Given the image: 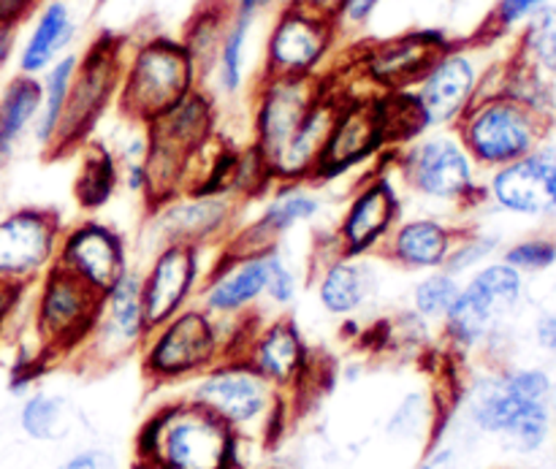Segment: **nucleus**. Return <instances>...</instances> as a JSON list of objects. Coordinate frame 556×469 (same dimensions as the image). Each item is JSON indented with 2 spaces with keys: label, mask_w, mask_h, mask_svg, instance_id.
Returning <instances> with one entry per match:
<instances>
[{
  "label": "nucleus",
  "mask_w": 556,
  "mask_h": 469,
  "mask_svg": "<svg viewBox=\"0 0 556 469\" xmlns=\"http://www.w3.org/2000/svg\"><path fill=\"white\" fill-rule=\"evenodd\" d=\"M407 204L434 215H465L476 210L483 193L481 166L472 161L454 128L418 134L386 152Z\"/></svg>",
  "instance_id": "obj_1"
},
{
  "label": "nucleus",
  "mask_w": 556,
  "mask_h": 469,
  "mask_svg": "<svg viewBox=\"0 0 556 469\" xmlns=\"http://www.w3.org/2000/svg\"><path fill=\"white\" fill-rule=\"evenodd\" d=\"M242 448L233 429L182 394L141 421L134 469H242Z\"/></svg>",
  "instance_id": "obj_2"
},
{
  "label": "nucleus",
  "mask_w": 556,
  "mask_h": 469,
  "mask_svg": "<svg viewBox=\"0 0 556 469\" xmlns=\"http://www.w3.org/2000/svg\"><path fill=\"white\" fill-rule=\"evenodd\" d=\"M258 313L239 320H217L199 304L152 326L139 351L141 372L152 385H182L212 364L239 356Z\"/></svg>",
  "instance_id": "obj_3"
},
{
  "label": "nucleus",
  "mask_w": 556,
  "mask_h": 469,
  "mask_svg": "<svg viewBox=\"0 0 556 469\" xmlns=\"http://www.w3.org/2000/svg\"><path fill=\"white\" fill-rule=\"evenodd\" d=\"M185 385V396L220 418L242 443L271 445L286 427L288 396L244 358H223Z\"/></svg>",
  "instance_id": "obj_4"
},
{
  "label": "nucleus",
  "mask_w": 556,
  "mask_h": 469,
  "mask_svg": "<svg viewBox=\"0 0 556 469\" xmlns=\"http://www.w3.org/2000/svg\"><path fill=\"white\" fill-rule=\"evenodd\" d=\"M201 87L199 65L179 36L155 33L125 52L117 112L130 125H147Z\"/></svg>",
  "instance_id": "obj_5"
},
{
  "label": "nucleus",
  "mask_w": 556,
  "mask_h": 469,
  "mask_svg": "<svg viewBox=\"0 0 556 469\" xmlns=\"http://www.w3.org/2000/svg\"><path fill=\"white\" fill-rule=\"evenodd\" d=\"M548 396L552 380L543 369H510L472 385L467 416L483 434L510 440L519 451H535L548 434Z\"/></svg>",
  "instance_id": "obj_6"
},
{
  "label": "nucleus",
  "mask_w": 556,
  "mask_h": 469,
  "mask_svg": "<svg viewBox=\"0 0 556 469\" xmlns=\"http://www.w3.org/2000/svg\"><path fill=\"white\" fill-rule=\"evenodd\" d=\"M125 52H128V38L109 30L98 33L81 49L74 81H71L63 123H60L58 141H54V150L49 161L74 155L85 141L92 139L101 119L117 103Z\"/></svg>",
  "instance_id": "obj_7"
},
{
  "label": "nucleus",
  "mask_w": 556,
  "mask_h": 469,
  "mask_svg": "<svg viewBox=\"0 0 556 469\" xmlns=\"http://www.w3.org/2000/svg\"><path fill=\"white\" fill-rule=\"evenodd\" d=\"M454 130L481 172H494L543 144L546 117L508 92H481Z\"/></svg>",
  "instance_id": "obj_8"
},
{
  "label": "nucleus",
  "mask_w": 556,
  "mask_h": 469,
  "mask_svg": "<svg viewBox=\"0 0 556 469\" xmlns=\"http://www.w3.org/2000/svg\"><path fill=\"white\" fill-rule=\"evenodd\" d=\"M478 49H481V41L476 38L472 41L454 38L427 65L416 85L402 90L418 134L454 128L470 103L481 96L489 68H483L478 60Z\"/></svg>",
  "instance_id": "obj_9"
},
{
  "label": "nucleus",
  "mask_w": 556,
  "mask_h": 469,
  "mask_svg": "<svg viewBox=\"0 0 556 469\" xmlns=\"http://www.w3.org/2000/svg\"><path fill=\"white\" fill-rule=\"evenodd\" d=\"M342 36L334 16L320 14L302 3H282L275 9L261 54L258 76L282 79H320L334 58Z\"/></svg>",
  "instance_id": "obj_10"
},
{
  "label": "nucleus",
  "mask_w": 556,
  "mask_h": 469,
  "mask_svg": "<svg viewBox=\"0 0 556 469\" xmlns=\"http://www.w3.org/2000/svg\"><path fill=\"white\" fill-rule=\"evenodd\" d=\"M525 275L505 261H489L462 280L454 307L443 318V334L451 347L467 353L489 342L497 326L519 307Z\"/></svg>",
  "instance_id": "obj_11"
},
{
  "label": "nucleus",
  "mask_w": 556,
  "mask_h": 469,
  "mask_svg": "<svg viewBox=\"0 0 556 469\" xmlns=\"http://www.w3.org/2000/svg\"><path fill=\"white\" fill-rule=\"evenodd\" d=\"M33 331L38 345L49 358L79 353L101 313V293L58 264L33 286Z\"/></svg>",
  "instance_id": "obj_12"
},
{
  "label": "nucleus",
  "mask_w": 556,
  "mask_h": 469,
  "mask_svg": "<svg viewBox=\"0 0 556 469\" xmlns=\"http://www.w3.org/2000/svg\"><path fill=\"white\" fill-rule=\"evenodd\" d=\"M407 199L386 157L369 166L348 195L331 242L345 255H380L386 239L405 217Z\"/></svg>",
  "instance_id": "obj_13"
},
{
  "label": "nucleus",
  "mask_w": 556,
  "mask_h": 469,
  "mask_svg": "<svg viewBox=\"0 0 556 469\" xmlns=\"http://www.w3.org/2000/svg\"><path fill=\"white\" fill-rule=\"evenodd\" d=\"M239 199L215 190H185L147 210L144 237L150 253L157 244L185 242L199 248H223L244 220Z\"/></svg>",
  "instance_id": "obj_14"
},
{
  "label": "nucleus",
  "mask_w": 556,
  "mask_h": 469,
  "mask_svg": "<svg viewBox=\"0 0 556 469\" xmlns=\"http://www.w3.org/2000/svg\"><path fill=\"white\" fill-rule=\"evenodd\" d=\"M391 150L389 125H386L380 96H351L345 92L326 136L324 152L315 166L313 182L329 185L351 172H367Z\"/></svg>",
  "instance_id": "obj_15"
},
{
  "label": "nucleus",
  "mask_w": 556,
  "mask_h": 469,
  "mask_svg": "<svg viewBox=\"0 0 556 469\" xmlns=\"http://www.w3.org/2000/svg\"><path fill=\"white\" fill-rule=\"evenodd\" d=\"M320 79H282V76H255L250 87V144L271 172L288 141L302 128L304 117L324 92ZM271 177V174H269Z\"/></svg>",
  "instance_id": "obj_16"
},
{
  "label": "nucleus",
  "mask_w": 556,
  "mask_h": 469,
  "mask_svg": "<svg viewBox=\"0 0 556 469\" xmlns=\"http://www.w3.org/2000/svg\"><path fill=\"white\" fill-rule=\"evenodd\" d=\"M217 250L220 248L166 242L147 255L144 266H139V280L150 329L195 304Z\"/></svg>",
  "instance_id": "obj_17"
},
{
  "label": "nucleus",
  "mask_w": 556,
  "mask_h": 469,
  "mask_svg": "<svg viewBox=\"0 0 556 469\" xmlns=\"http://www.w3.org/2000/svg\"><path fill=\"white\" fill-rule=\"evenodd\" d=\"M63 217L47 206L0 212V282L30 291L58 261Z\"/></svg>",
  "instance_id": "obj_18"
},
{
  "label": "nucleus",
  "mask_w": 556,
  "mask_h": 469,
  "mask_svg": "<svg viewBox=\"0 0 556 469\" xmlns=\"http://www.w3.org/2000/svg\"><path fill=\"white\" fill-rule=\"evenodd\" d=\"M451 41L454 38H448V33L440 27H418L400 36L358 43L351 65L358 79L372 87L375 96L400 92L416 85L418 76Z\"/></svg>",
  "instance_id": "obj_19"
},
{
  "label": "nucleus",
  "mask_w": 556,
  "mask_h": 469,
  "mask_svg": "<svg viewBox=\"0 0 556 469\" xmlns=\"http://www.w3.org/2000/svg\"><path fill=\"white\" fill-rule=\"evenodd\" d=\"M54 264L103 296L119 277L134 269V253L128 237L117 226L98 215H85L63 228Z\"/></svg>",
  "instance_id": "obj_20"
},
{
  "label": "nucleus",
  "mask_w": 556,
  "mask_h": 469,
  "mask_svg": "<svg viewBox=\"0 0 556 469\" xmlns=\"http://www.w3.org/2000/svg\"><path fill=\"white\" fill-rule=\"evenodd\" d=\"M269 280V253L231 250L223 244L206 271L195 304L217 320L250 318L264 307Z\"/></svg>",
  "instance_id": "obj_21"
},
{
  "label": "nucleus",
  "mask_w": 556,
  "mask_h": 469,
  "mask_svg": "<svg viewBox=\"0 0 556 469\" xmlns=\"http://www.w3.org/2000/svg\"><path fill=\"white\" fill-rule=\"evenodd\" d=\"M147 334L150 324L141 302L139 266H134L101 296V313L79 356L98 367H114L125 358L139 356Z\"/></svg>",
  "instance_id": "obj_22"
},
{
  "label": "nucleus",
  "mask_w": 556,
  "mask_h": 469,
  "mask_svg": "<svg viewBox=\"0 0 556 469\" xmlns=\"http://www.w3.org/2000/svg\"><path fill=\"white\" fill-rule=\"evenodd\" d=\"M324 185L318 182H275L261 195L258 215L244 217L226 248L231 250H264L280 244L296 228L313 226L324 215Z\"/></svg>",
  "instance_id": "obj_23"
},
{
  "label": "nucleus",
  "mask_w": 556,
  "mask_h": 469,
  "mask_svg": "<svg viewBox=\"0 0 556 469\" xmlns=\"http://www.w3.org/2000/svg\"><path fill=\"white\" fill-rule=\"evenodd\" d=\"M239 358L250 364L264 380H269L277 391L291 394L307 383L313 372V353L307 340L291 315H271L255 318L250 326Z\"/></svg>",
  "instance_id": "obj_24"
},
{
  "label": "nucleus",
  "mask_w": 556,
  "mask_h": 469,
  "mask_svg": "<svg viewBox=\"0 0 556 469\" xmlns=\"http://www.w3.org/2000/svg\"><path fill=\"white\" fill-rule=\"evenodd\" d=\"M378 255L313 253L307 264L309 282L315 288L318 307L331 318H356L380 296L383 275Z\"/></svg>",
  "instance_id": "obj_25"
},
{
  "label": "nucleus",
  "mask_w": 556,
  "mask_h": 469,
  "mask_svg": "<svg viewBox=\"0 0 556 469\" xmlns=\"http://www.w3.org/2000/svg\"><path fill=\"white\" fill-rule=\"evenodd\" d=\"M459 220H451L445 215L421 210L416 215L405 212V217L396 223L391 237L386 239L378 258L394 269L405 271V275L445 269V261H448L451 248L459 237Z\"/></svg>",
  "instance_id": "obj_26"
},
{
  "label": "nucleus",
  "mask_w": 556,
  "mask_h": 469,
  "mask_svg": "<svg viewBox=\"0 0 556 469\" xmlns=\"http://www.w3.org/2000/svg\"><path fill=\"white\" fill-rule=\"evenodd\" d=\"M277 9V0H228V20L223 30L220 47H217L215 65L204 90L215 96L217 103L233 101V98L250 92V38L261 16Z\"/></svg>",
  "instance_id": "obj_27"
},
{
  "label": "nucleus",
  "mask_w": 556,
  "mask_h": 469,
  "mask_svg": "<svg viewBox=\"0 0 556 469\" xmlns=\"http://www.w3.org/2000/svg\"><path fill=\"white\" fill-rule=\"evenodd\" d=\"M30 30L16 43V74L41 76L52 63L71 52L79 33L74 9L68 0H43L30 16Z\"/></svg>",
  "instance_id": "obj_28"
},
{
  "label": "nucleus",
  "mask_w": 556,
  "mask_h": 469,
  "mask_svg": "<svg viewBox=\"0 0 556 469\" xmlns=\"http://www.w3.org/2000/svg\"><path fill=\"white\" fill-rule=\"evenodd\" d=\"M483 193H486L492 204L510 212V215L541 217L554 212L541 150L530 152L521 161L489 172V179L483 182Z\"/></svg>",
  "instance_id": "obj_29"
},
{
  "label": "nucleus",
  "mask_w": 556,
  "mask_h": 469,
  "mask_svg": "<svg viewBox=\"0 0 556 469\" xmlns=\"http://www.w3.org/2000/svg\"><path fill=\"white\" fill-rule=\"evenodd\" d=\"M74 201L81 215H101L119 193V161L103 141H85L76 150Z\"/></svg>",
  "instance_id": "obj_30"
},
{
  "label": "nucleus",
  "mask_w": 556,
  "mask_h": 469,
  "mask_svg": "<svg viewBox=\"0 0 556 469\" xmlns=\"http://www.w3.org/2000/svg\"><path fill=\"white\" fill-rule=\"evenodd\" d=\"M41 109V81L36 76L14 74L0 87V168L14 161L25 139L33 136Z\"/></svg>",
  "instance_id": "obj_31"
},
{
  "label": "nucleus",
  "mask_w": 556,
  "mask_h": 469,
  "mask_svg": "<svg viewBox=\"0 0 556 469\" xmlns=\"http://www.w3.org/2000/svg\"><path fill=\"white\" fill-rule=\"evenodd\" d=\"M76 63H79V52H68L38 76V81H41V109H38L30 139L43 157H52L60 123H63L65 114V103H68L71 81H74L76 74Z\"/></svg>",
  "instance_id": "obj_32"
},
{
  "label": "nucleus",
  "mask_w": 556,
  "mask_h": 469,
  "mask_svg": "<svg viewBox=\"0 0 556 469\" xmlns=\"http://www.w3.org/2000/svg\"><path fill=\"white\" fill-rule=\"evenodd\" d=\"M228 20V0H204L199 9L193 11V16L188 20L182 30V43L188 47V52L193 54L195 65H199L201 85L210 79L212 65H215L217 47H220L223 30H226Z\"/></svg>",
  "instance_id": "obj_33"
},
{
  "label": "nucleus",
  "mask_w": 556,
  "mask_h": 469,
  "mask_svg": "<svg viewBox=\"0 0 556 469\" xmlns=\"http://www.w3.org/2000/svg\"><path fill=\"white\" fill-rule=\"evenodd\" d=\"M71 407L68 400L52 391L33 389L20 407V429L36 443H58L68 434Z\"/></svg>",
  "instance_id": "obj_34"
},
{
  "label": "nucleus",
  "mask_w": 556,
  "mask_h": 469,
  "mask_svg": "<svg viewBox=\"0 0 556 469\" xmlns=\"http://www.w3.org/2000/svg\"><path fill=\"white\" fill-rule=\"evenodd\" d=\"M462 291V277L451 275L445 269L424 271L416 282L410 286V313L418 315L421 320L432 324H443L448 309L454 307L456 296Z\"/></svg>",
  "instance_id": "obj_35"
},
{
  "label": "nucleus",
  "mask_w": 556,
  "mask_h": 469,
  "mask_svg": "<svg viewBox=\"0 0 556 469\" xmlns=\"http://www.w3.org/2000/svg\"><path fill=\"white\" fill-rule=\"evenodd\" d=\"M514 60L532 71L556 74V5H541L527 20Z\"/></svg>",
  "instance_id": "obj_36"
},
{
  "label": "nucleus",
  "mask_w": 556,
  "mask_h": 469,
  "mask_svg": "<svg viewBox=\"0 0 556 469\" xmlns=\"http://www.w3.org/2000/svg\"><path fill=\"white\" fill-rule=\"evenodd\" d=\"M266 253H269V280H266L264 304L280 313V309H288L296 304L304 286V277L299 271L296 258L288 253L286 242L271 244V248H266Z\"/></svg>",
  "instance_id": "obj_37"
},
{
  "label": "nucleus",
  "mask_w": 556,
  "mask_h": 469,
  "mask_svg": "<svg viewBox=\"0 0 556 469\" xmlns=\"http://www.w3.org/2000/svg\"><path fill=\"white\" fill-rule=\"evenodd\" d=\"M497 250H500L497 239L489 237V233L483 231H476V228L462 223L459 237H456L448 261H445V271H451V275L456 277L472 275L476 269L486 266L489 261L497 255Z\"/></svg>",
  "instance_id": "obj_38"
},
{
  "label": "nucleus",
  "mask_w": 556,
  "mask_h": 469,
  "mask_svg": "<svg viewBox=\"0 0 556 469\" xmlns=\"http://www.w3.org/2000/svg\"><path fill=\"white\" fill-rule=\"evenodd\" d=\"M541 5H546V0H497L492 14H489V20L483 22L481 30H478L476 41L481 43L497 41L500 36H505V33L514 30L516 25L530 20Z\"/></svg>",
  "instance_id": "obj_39"
},
{
  "label": "nucleus",
  "mask_w": 556,
  "mask_h": 469,
  "mask_svg": "<svg viewBox=\"0 0 556 469\" xmlns=\"http://www.w3.org/2000/svg\"><path fill=\"white\" fill-rule=\"evenodd\" d=\"M500 261L514 266L521 275H538L556 264V244L548 239H521V242L505 248Z\"/></svg>",
  "instance_id": "obj_40"
},
{
  "label": "nucleus",
  "mask_w": 556,
  "mask_h": 469,
  "mask_svg": "<svg viewBox=\"0 0 556 469\" xmlns=\"http://www.w3.org/2000/svg\"><path fill=\"white\" fill-rule=\"evenodd\" d=\"M386 0H340L337 5L334 22L340 27V36H356L362 33L364 27L372 22V16L378 14V9L383 5Z\"/></svg>",
  "instance_id": "obj_41"
},
{
  "label": "nucleus",
  "mask_w": 556,
  "mask_h": 469,
  "mask_svg": "<svg viewBox=\"0 0 556 469\" xmlns=\"http://www.w3.org/2000/svg\"><path fill=\"white\" fill-rule=\"evenodd\" d=\"M119 188L125 193L136 195V199L144 201V206L150 204V195H152V174L147 161H128V163H119Z\"/></svg>",
  "instance_id": "obj_42"
},
{
  "label": "nucleus",
  "mask_w": 556,
  "mask_h": 469,
  "mask_svg": "<svg viewBox=\"0 0 556 469\" xmlns=\"http://www.w3.org/2000/svg\"><path fill=\"white\" fill-rule=\"evenodd\" d=\"M41 3L43 0H0V30H16L41 9Z\"/></svg>",
  "instance_id": "obj_43"
},
{
  "label": "nucleus",
  "mask_w": 556,
  "mask_h": 469,
  "mask_svg": "<svg viewBox=\"0 0 556 469\" xmlns=\"http://www.w3.org/2000/svg\"><path fill=\"white\" fill-rule=\"evenodd\" d=\"M54 469H117V459L103 448H85L71 454L63 465Z\"/></svg>",
  "instance_id": "obj_44"
},
{
  "label": "nucleus",
  "mask_w": 556,
  "mask_h": 469,
  "mask_svg": "<svg viewBox=\"0 0 556 469\" xmlns=\"http://www.w3.org/2000/svg\"><path fill=\"white\" fill-rule=\"evenodd\" d=\"M25 293L27 291H22V288L3 286V282H0V337H3L9 320L14 318L16 307H20V302H22V296H25Z\"/></svg>",
  "instance_id": "obj_45"
},
{
  "label": "nucleus",
  "mask_w": 556,
  "mask_h": 469,
  "mask_svg": "<svg viewBox=\"0 0 556 469\" xmlns=\"http://www.w3.org/2000/svg\"><path fill=\"white\" fill-rule=\"evenodd\" d=\"M535 337H538V342H541V347H546V351L556 353V313L543 315V318L538 320Z\"/></svg>",
  "instance_id": "obj_46"
},
{
  "label": "nucleus",
  "mask_w": 556,
  "mask_h": 469,
  "mask_svg": "<svg viewBox=\"0 0 556 469\" xmlns=\"http://www.w3.org/2000/svg\"><path fill=\"white\" fill-rule=\"evenodd\" d=\"M543 157V172H546V185H548V195H552V204L556 212V147H538Z\"/></svg>",
  "instance_id": "obj_47"
},
{
  "label": "nucleus",
  "mask_w": 556,
  "mask_h": 469,
  "mask_svg": "<svg viewBox=\"0 0 556 469\" xmlns=\"http://www.w3.org/2000/svg\"><path fill=\"white\" fill-rule=\"evenodd\" d=\"M16 58V30H0V76Z\"/></svg>",
  "instance_id": "obj_48"
},
{
  "label": "nucleus",
  "mask_w": 556,
  "mask_h": 469,
  "mask_svg": "<svg viewBox=\"0 0 556 469\" xmlns=\"http://www.w3.org/2000/svg\"><path fill=\"white\" fill-rule=\"evenodd\" d=\"M282 3H293V0H277V5H282Z\"/></svg>",
  "instance_id": "obj_49"
},
{
  "label": "nucleus",
  "mask_w": 556,
  "mask_h": 469,
  "mask_svg": "<svg viewBox=\"0 0 556 469\" xmlns=\"http://www.w3.org/2000/svg\"><path fill=\"white\" fill-rule=\"evenodd\" d=\"M418 469H434V465H424V467H418Z\"/></svg>",
  "instance_id": "obj_50"
}]
</instances>
